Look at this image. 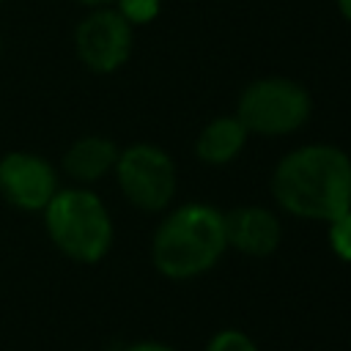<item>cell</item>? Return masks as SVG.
<instances>
[{
	"label": "cell",
	"mask_w": 351,
	"mask_h": 351,
	"mask_svg": "<svg viewBox=\"0 0 351 351\" xmlns=\"http://www.w3.org/2000/svg\"><path fill=\"white\" fill-rule=\"evenodd\" d=\"M225 241L250 258H266L280 247L282 228L269 208L239 206L225 214Z\"/></svg>",
	"instance_id": "cell-8"
},
{
	"label": "cell",
	"mask_w": 351,
	"mask_h": 351,
	"mask_svg": "<svg viewBox=\"0 0 351 351\" xmlns=\"http://www.w3.org/2000/svg\"><path fill=\"white\" fill-rule=\"evenodd\" d=\"M271 195L293 217L329 222L351 208V156L329 143L293 148L271 173Z\"/></svg>",
	"instance_id": "cell-1"
},
{
	"label": "cell",
	"mask_w": 351,
	"mask_h": 351,
	"mask_svg": "<svg viewBox=\"0 0 351 351\" xmlns=\"http://www.w3.org/2000/svg\"><path fill=\"white\" fill-rule=\"evenodd\" d=\"M247 129L244 123L236 118V115H219L214 121H208L203 126V132L197 134V143H195V154L200 162L206 165H228L233 162L244 143H247Z\"/></svg>",
	"instance_id": "cell-9"
},
{
	"label": "cell",
	"mask_w": 351,
	"mask_h": 351,
	"mask_svg": "<svg viewBox=\"0 0 351 351\" xmlns=\"http://www.w3.org/2000/svg\"><path fill=\"white\" fill-rule=\"evenodd\" d=\"M206 351H258V346L250 335L239 329H222L208 340Z\"/></svg>",
	"instance_id": "cell-12"
},
{
	"label": "cell",
	"mask_w": 351,
	"mask_h": 351,
	"mask_svg": "<svg viewBox=\"0 0 351 351\" xmlns=\"http://www.w3.org/2000/svg\"><path fill=\"white\" fill-rule=\"evenodd\" d=\"M115 176L126 200L143 211H162L176 195V165L173 159L148 143L118 151Z\"/></svg>",
	"instance_id": "cell-5"
},
{
	"label": "cell",
	"mask_w": 351,
	"mask_h": 351,
	"mask_svg": "<svg viewBox=\"0 0 351 351\" xmlns=\"http://www.w3.org/2000/svg\"><path fill=\"white\" fill-rule=\"evenodd\" d=\"M115 159H118V148L112 140L107 137H82L77 140L66 156H63V165H66V173L77 181H96L101 178L107 170L115 167Z\"/></svg>",
	"instance_id": "cell-10"
},
{
	"label": "cell",
	"mask_w": 351,
	"mask_h": 351,
	"mask_svg": "<svg viewBox=\"0 0 351 351\" xmlns=\"http://www.w3.org/2000/svg\"><path fill=\"white\" fill-rule=\"evenodd\" d=\"M0 192L19 208H44L58 192L55 170L47 159L33 154H8L0 159Z\"/></svg>",
	"instance_id": "cell-7"
},
{
	"label": "cell",
	"mask_w": 351,
	"mask_h": 351,
	"mask_svg": "<svg viewBox=\"0 0 351 351\" xmlns=\"http://www.w3.org/2000/svg\"><path fill=\"white\" fill-rule=\"evenodd\" d=\"M337 8H340V14H343V19L351 22V0H337Z\"/></svg>",
	"instance_id": "cell-15"
},
{
	"label": "cell",
	"mask_w": 351,
	"mask_h": 351,
	"mask_svg": "<svg viewBox=\"0 0 351 351\" xmlns=\"http://www.w3.org/2000/svg\"><path fill=\"white\" fill-rule=\"evenodd\" d=\"M329 244L340 261L351 263V208L329 219Z\"/></svg>",
	"instance_id": "cell-11"
},
{
	"label": "cell",
	"mask_w": 351,
	"mask_h": 351,
	"mask_svg": "<svg viewBox=\"0 0 351 351\" xmlns=\"http://www.w3.org/2000/svg\"><path fill=\"white\" fill-rule=\"evenodd\" d=\"M118 14L129 25H145V22L156 19L159 0H118Z\"/></svg>",
	"instance_id": "cell-13"
},
{
	"label": "cell",
	"mask_w": 351,
	"mask_h": 351,
	"mask_svg": "<svg viewBox=\"0 0 351 351\" xmlns=\"http://www.w3.org/2000/svg\"><path fill=\"white\" fill-rule=\"evenodd\" d=\"M52 241L74 261L96 263L112 244V222L104 203L88 189H60L44 206Z\"/></svg>",
	"instance_id": "cell-3"
},
{
	"label": "cell",
	"mask_w": 351,
	"mask_h": 351,
	"mask_svg": "<svg viewBox=\"0 0 351 351\" xmlns=\"http://www.w3.org/2000/svg\"><path fill=\"white\" fill-rule=\"evenodd\" d=\"M313 110L307 88L288 77H263L250 82L236 104V118L247 132L280 137L296 132Z\"/></svg>",
	"instance_id": "cell-4"
},
{
	"label": "cell",
	"mask_w": 351,
	"mask_h": 351,
	"mask_svg": "<svg viewBox=\"0 0 351 351\" xmlns=\"http://www.w3.org/2000/svg\"><path fill=\"white\" fill-rule=\"evenodd\" d=\"M123 351H176L165 343H154V340H143V343H134V346H126Z\"/></svg>",
	"instance_id": "cell-14"
},
{
	"label": "cell",
	"mask_w": 351,
	"mask_h": 351,
	"mask_svg": "<svg viewBox=\"0 0 351 351\" xmlns=\"http://www.w3.org/2000/svg\"><path fill=\"white\" fill-rule=\"evenodd\" d=\"M80 3H85V5H107L112 0H80Z\"/></svg>",
	"instance_id": "cell-16"
},
{
	"label": "cell",
	"mask_w": 351,
	"mask_h": 351,
	"mask_svg": "<svg viewBox=\"0 0 351 351\" xmlns=\"http://www.w3.org/2000/svg\"><path fill=\"white\" fill-rule=\"evenodd\" d=\"M225 250V214L208 203L173 208L151 241L154 266L167 280H192L206 274Z\"/></svg>",
	"instance_id": "cell-2"
},
{
	"label": "cell",
	"mask_w": 351,
	"mask_h": 351,
	"mask_svg": "<svg viewBox=\"0 0 351 351\" xmlns=\"http://www.w3.org/2000/svg\"><path fill=\"white\" fill-rule=\"evenodd\" d=\"M77 55L99 74L115 71L132 52V25L112 8H99L77 25Z\"/></svg>",
	"instance_id": "cell-6"
}]
</instances>
